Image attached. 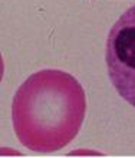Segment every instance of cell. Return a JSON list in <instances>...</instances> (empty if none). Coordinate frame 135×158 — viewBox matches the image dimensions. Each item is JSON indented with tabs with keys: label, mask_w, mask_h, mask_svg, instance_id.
<instances>
[{
	"label": "cell",
	"mask_w": 135,
	"mask_h": 158,
	"mask_svg": "<svg viewBox=\"0 0 135 158\" xmlns=\"http://www.w3.org/2000/svg\"><path fill=\"white\" fill-rule=\"evenodd\" d=\"M86 114V95L79 81L59 69H42L17 88L12 122L27 150L49 154L63 150L79 134Z\"/></svg>",
	"instance_id": "1"
},
{
	"label": "cell",
	"mask_w": 135,
	"mask_h": 158,
	"mask_svg": "<svg viewBox=\"0 0 135 158\" xmlns=\"http://www.w3.org/2000/svg\"><path fill=\"white\" fill-rule=\"evenodd\" d=\"M105 62L112 86L135 108V4L111 27L106 38Z\"/></svg>",
	"instance_id": "2"
}]
</instances>
